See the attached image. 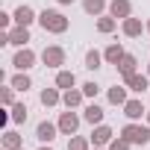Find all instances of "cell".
I'll list each match as a JSON object with an SVG mask.
<instances>
[{
  "instance_id": "cell-29",
  "label": "cell",
  "mask_w": 150,
  "mask_h": 150,
  "mask_svg": "<svg viewBox=\"0 0 150 150\" xmlns=\"http://www.w3.org/2000/svg\"><path fill=\"white\" fill-rule=\"evenodd\" d=\"M129 147H132V144H129L124 135H118V138H112V141H109V147H106V150H129Z\"/></svg>"
},
{
  "instance_id": "cell-16",
  "label": "cell",
  "mask_w": 150,
  "mask_h": 150,
  "mask_svg": "<svg viewBox=\"0 0 150 150\" xmlns=\"http://www.w3.org/2000/svg\"><path fill=\"white\" fill-rule=\"evenodd\" d=\"M115 68H118L121 77H129V74H135V68H138V59H135L132 53H124V56H121V62H118Z\"/></svg>"
},
{
  "instance_id": "cell-3",
  "label": "cell",
  "mask_w": 150,
  "mask_h": 150,
  "mask_svg": "<svg viewBox=\"0 0 150 150\" xmlns=\"http://www.w3.org/2000/svg\"><path fill=\"white\" fill-rule=\"evenodd\" d=\"M41 62L47 65V68H62L65 65V47H59V44H47L44 50H41Z\"/></svg>"
},
{
  "instance_id": "cell-6",
  "label": "cell",
  "mask_w": 150,
  "mask_h": 150,
  "mask_svg": "<svg viewBox=\"0 0 150 150\" xmlns=\"http://www.w3.org/2000/svg\"><path fill=\"white\" fill-rule=\"evenodd\" d=\"M56 135H62V132H59V124H53V121H38V127H35V138H38L41 144H53Z\"/></svg>"
},
{
  "instance_id": "cell-27",
  "label": "cell",
  "mask_w": 150,
  "mask_h": 150,
  "mask_svg": "<svg viewBox=\"0 0 150 150\" xmlns=\"http://www.w3.org/2000/svg\"><path fill=\"white\" fill-rule=\"evenodd\" d=\"M94 144H91V138H83V135H71V141H68V150H91Z\"/></svg>"
},
{
  "instance_id": "cell-2",
  "label": "cell",
  "mask_w": 150,
  "mask_h": 150,
  "mask_svg": "<svg viewBox=\"0 0 150 150\" xmlns=\"http://www.w3.org/2000/svg\"><path fill=\"white\" fill-rule=\"evenodd\" d=\"M121 135H124L129 144H141V147H144V144H150V124H144V127H141V124L129 121V124L121 129Z\"/></svg>"
},
{
  "instance_id": "cell-20",
  "label": "cell",
  "mask_w": 150,
  "mask_h": 150,
  "mask_svg": "<svg viewBox=\"0 0 150 150\" xmlns=\"http://www.w3.org/2000/svg\"><path fill=\"white\" fill-rule=\"evenodd\" d=\"M83 121H88L91 127H97V124H103V109H100L97 103H88V106L83 109Z\"/></svg>"
},
{
  "instance_id": "cell-23",
  "label": "cell",
  "mask_w": 150,
  "mask_h": 150,
  "mask_svg": "<svg viewBox=\"0 0 150 150\" xmlns=\"http://www.w3.org/2000/svg\"><path fill=\"white\" fill-rule=\"evenodd\" d=\"M115 27H118V18H112V15H103V18H97V30H100L103 35L115 33Z\"/></svg>"
},
{
  "instance_id": "cell-30",
  "label": "cell",
  "mask_w": 150,
  "mask_h": 150,
  "mask_svg": "<svg viewBox=\"0 0 150 150\" xmlns=\"http://www.w3.org/2000/svg\"><path fill=\"white\" fill-rule=\"evenodd\" d=\"M80 88H83V91H86V97H97V91H100V86H97V83H94V80H91V83H83V86H80Z\"/></svg>"
},
{
  "instance_id": "cell-36",
  "label": "cell",
  "mask_w": 150,
  "mask_h": 150,
  "mask_svg": "<svg viewBox=\"0 0 150 150\" xmlns=\"http://www.w3.org/2000/svg\"><path fill=\"white\" fill-rule=\"evenodd\" d=\"M94 150H103V147H94Z\"/></svg>"
},
{
  "instance_id": "cell-32",
  "label": "cell",
  "mask_w": 150,
  "mask_h": 150,
  "mask_svg": "<svg viewBox=\"0 0 150 150\" xmlns=\"http://www.w3.org/2000/svg\"><path fill=\"white\" fill-rule=\"evenodd\" d=\"M38 150H53V147H50V144H41V147H38Z\"/></svg>"
},
{
  "instance_id": "cell-24",
  "label": "cell",
  "mask_w": 150,
  "mask_h": 150,
  "mask_svg": "<svg viewBox=\"0 0 150 150\" xmlns=\"http://www.w3.org/2000/svg\"><path fill=\"white\" fill-rule=\"evenodd\" d=\"M27 103H15V106H9V115H12V124H24L27 121Z\"/></svg>"
},
{
  "instance_id": "cell-1",
  "label": "cell",
  "mask_w": 150,
  "mask_h": 150,
  "mask_svg": "<svg viewBox=\"0 0 150 150\" xmlns=\"http://www.w3.org/2000/svg\"><path fill=\"white\" fill-rule=\"evenodd\" d=\"M38 24H41L44 33H53V35H62V33L68 30V18H65L59 9H44V12L38 15Z\"/></svg>"
},
{
  "instance_id": "cell-31",
  "label": "cell",
  "mask_w": 150,
  "mask_h": 150,
  "mask_svg": "<svg viewBox=\"0 0 150 150\" xmlns=\"http://www.w3.org/2000/svg\"><path fill=\"white\" fill-rule=\"evenodd\" d=\"M59 6H71V3H77V0H56Z\"/></svg>"
},
{
  "instance_id": "cell-8",
  "label": "cell",
  "mask_w": 150,
  "mask_h": 150,
  "mask_svg": "<svg viewBox=\"0 0 150 150\" xmlns=\"http://www.w3.org/2000/svg\"><path fill=\"white\" fill-rule=\"evenodd\" d=\"M91 144L94 147H109V141L115 138V132H112V127H106V124H97L94 129H91Z\"/></svg>"
},
{
  "instance_id": "cell-14",
  "label": "cell",
  "mask_w": 150,
  "mask_h": 150,
  "mask_svg": "<svg viewBox=\"0 0 150 150\" xmlns=\"http://www.w3.org/2000/svg\"><path fill=\"white\" fill-rule=\"evenodd\" d=\"M83 100H86V91H83V88H68V91H62V103H65L68 109L83 106Z\"/></svg>"
},
{
  "instance_id": "cell-18",
  "label": "cell",
  "mask_w": 150,
  "mask_h": 150,
  "mask_svg": "<svg viewBox=\"0 0 150 150\" xmlns=\"http://www.w3.org/2000/svg\"><path fill=\"white\" fill-rule=\"evenodd\" d=\"M124 115H127L129 121H138L141 115H147V109H144V103H141V100H135V97H132V100H127V103H124Z\"/></svg>"
},
{
  "instance_id": "cell-33",
  "label": "cell",
  "mask_w": 150,
  "mask_h": 150,
  "mask_svg": "<svg viewBox=\"0 0 150 150\" xmlns=\"http://www.w3.org/2000/svg\"><path fill=\"white\" fill-rule=\"evenodd\" d=\"M144 118H147V124H150V112H147V115H144Z\"/></svg>"
},
{
  "instance_id": "cell-5",
  "label": "cell",
  "mask_w": 150,
  "mask_h": 150,
  "mask_svg": "<svg viewBox=\"0 0 150 150\" xmlns=\"http://www.w3.org/2000/svg\"><path fill=\"white\" fill-rule=\"evenodd\" d=\"M35 50H30V47H18V53L12 56V65H15V71H30L33 65H35Z\"/></svg>"
},
{
  "instance_id": "cell-17",
  "label": "cell",
  "mask_w": 150,
  "mask_h": 150,
  "mask_svg": "<svg viewBox=\"0 0 150 150\" xmlns=\"http://www.w3.org/2000/svg\"><path fill=\"white\" fill-rule=\"evenodd\" d=\"M38 100H41L44 109H53L56 103H62V88H44V91L38 94Z\"/></svg>"
},
{
  "instance_id": "cell-13",
  "label": "cell",
  "mask_w": 150,
  "mask_h": 150,
  "mask_svg": "<svg viewBox=\"0 0 150 150\" xmlns=\"http://www.w3.org/2000/svg\"><path fill=\"white\" fill-rule=\"evenodd\" d=\"M56 88H62V91L77 88V74H74V71H65V68H59V71H56Z\"/></svg>"
},
{
  "instance_id": "cell-10",
  "label": "cell",
  "mask_w": 150,
  "mask_h": 150,
  "mask_svg": "<svg viewBox=\"0 0 150 150\" xmlns=\"http://www.w3.org/2000/svg\"><path fill=\"white\" fill-rule=\"evenodd\" d=\"M121 30H124L127 38H138V35L147 30V24H141V18H132V15H129V18L121 21Z\"/></svg>"
},
{
  "instance_id": "cell-9",
  "label": "cell",
  "mask_w": 150,
  "mask_h": 150,
  "mask_svg": "<svg viewBox=\"0 0 150 150\" xmlns=\"http://www.w3.org/2000/svg\"><path fill=\"white\" fill-rule=\"evenodd\" d=\"M12 15H15V24H21V27H33V24L38 21L35 9H33V6H27V3H21V6H18Z\"/></svg>"
},
{
  "instance_id": "cell-19",
  "label": "cell",
  "mask_w": 150,
  "mask_h": 150,
  "mask_svg": "<svg viewBox=\"0 0 150 150\" xmlns=\"http://www.w3.org/2000/svg\"><path fill=\"white\" fill-rule=\"evenodd\" d=\"M127 91H129L127 86H112V88L106 91V97H109V103H112V106H124V103L129 100V97H127Z\"/></svg>"
},
{
  "instance_id": "cell-7",
  "label": "cell",
  "mask_w": 150,
  "mask_h": 150,
  "mask_svg": "<svg viewBox=\"0 0 150 150\" xmlns=\"http://www.w3.org/2000/svg\"><path fill=\"white\" fill-rule=\"evenodd\" d=\"M124 86L129 88V91H135V94H144L147 88H150V77L147 74H129V77H124Z\"/></svg>"
},
{
  "instance_id": "cell-11",
  "label": "cell",
  "mask_w": 150,
  "mask_h": 150,
  "mask_svg": "<svg viewBox=\"0 0 150 150\" xmlns=\"http://www.w3.org/2000/svg\"><path fill=\"white\" fill-rule=\"evenodd\" d=\"M109 15L118 18V21H124V18L132 15V3H129V0H109Z\"/></svg>"
},
{
  "instance_id": "cell-21",
  "label": "cell",
  "mask_w": 150,
  "mask_h": 150,
  "mask_svg": "<svg viewBox=\"0 0 150 150\" xmlns=\"http://www.w3.org/2000/svg\"><path fill=\"white\" fill-rule=\"evenodd\" d=\"M9 86H12L15 91H30V88H33V80H30V74H27V71H18L15 77L9 80Z\"/></svg>"
},
{
  "instance_id": "cell-26",
  "label": "cell",
  "mask_w": 150,
  "mask_h": 150,
  "mask_svg": "<svg viewBox=\"0 0 150 150\" xmlns=\"http://www.w3.org/2000/svg\"><path fill=\"white\" fill-rule=\"evenodd\" d=\"M15 94H18V91H15L12 86H3V88H0V103H3V109H9V106H15V103H18V100H15Z\"/></svg>"
},
{
  "instance_id": "cell-15",
  "label": "cell",
  "mask_w": 150,
  "mask_h": 150,
  "mask_svg": "<svg viewBox=\"0 0 150 150\" xmlns=\"http://www.w3.org/2000/svg\"><path fill=\"white\" fill-rule=\"evenodd\" d=\"M0 144H3V150H21L24 147V135L15 132V129H6L3 138H0Z\"/></svg>"
},
{
  "instance_id": "cell-22",
  "label": "cell",
  "mask_w": 150,
  "mask_h": 150,
  "mask_svg": "<svg viewBox=\"0 0 150 150\" xmlns=\"http://www.w3.org/2000/svg\"><path fill=\"white\" fill-rule=\"evenodd\" d=\"M121 56H124V47H121V44H109V47L103 50V59H106L109 65H118Z\"/></svg>"
},
{
  "instance_id": "cell-35",
  "label": "cell",
  "mask_w": 150,
  "mask_h": 150,
  "mask_svg": "<svg viewBox=\"0 0 150 150\" xmlns=\"http://www.w3.org/2000/svg\"><path fill=\"white\" fill-rule=\"evenodd\" d=\"M147 33H150V21H147Z\"/></svg>"
},
{
  "instance_id": "cell-28",
  "label": "cell",
  "mask_w": 150,
  "mask_h": 150,
  "mask_svg": "<svg viewBox=\"0 0 150 150\" xmlns=\"http://www.w3.org/2000/svg\"><path fill=\"white\" fill-rule=\"evenodd\" d=\"M100 65H103V53H97V50H88V53H86V68H88V71H97Z\"/></svg>"
},
{
  "instance_id": "cell-4",
  "label": "cell",
  "mask_w": 150,
  "mask_h": 150,
  "mask_svg": "<svg viewBox=\"0 0 150 150\" xmlns=\"http://www.w3.org/2000/svg\"><path fill=\"white\" fill-rule=\"evenodd\" d=\"M80 121H83V118H80L77 112L68 109V112H62V115H59V121H56V124H59V132H62V135H77Z\"/></svg>"
},
{
  "instance_id": "cell-25",
  "label": "cell",
  "mask_w": 150,
  "mask_h": 150,
  "mask_svg": "<svg viewBox=\"0 0 150 150\" xmlns=\"http://www.w3.org/2000/svg\"><path fill=\"white\" fill-rule=\"evenodd\" d=\"M83 9H86V15H103L106 0H83Z\"/></svg>"
},
{
  "instance_id": "cell-34",
  "label": "cell",
  "mask_w": 150,
  "mask_h": 150,
  "mask_svg": "<svg viewBox=\"0 0 150 150\" xmlns=\"http://www.w3.org/2000/svg\"><path fill=\"white\" fill-rule=\"evenodd\" d=\"M147 77H150V65H147Z\"/></svg>"
},
{
  "instance_id": "cell-12",
  "label": "cell",
  "mask_w": 150,
  "mask_h": 150,
  "mask_svg": "<svg viewBox=\"0 0 150 150\" xmlns=\"http://www.w3.org/2000/svg\"><path fill=\"white\" fill-rule=\"evenodd\" d=\"M9 44H15V47H27V44H30V27L15 24V27L9 30Z\"/></svg>"
}]
</instances>
